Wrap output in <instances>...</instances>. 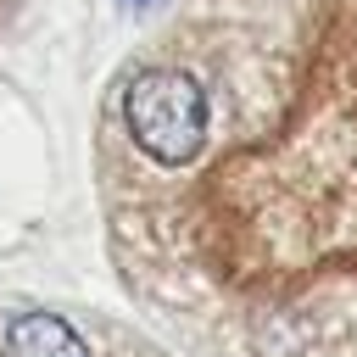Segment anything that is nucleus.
I'll return each mask as SVG.
<instances>
[{
    "instance_id": "f257e3e1",
    "label": "nucleus",
    "mask_w": 357,
    "mask_h": 357,
    "mask_svg": "<svg viewBox=\"0 0 357 357\" xmlns=\"http://www.w3.org/2000/svg\"><path fill=\"white\" fill-rule=\"evenodd\" d=\"M123 123L151 162L184 167L206 145V89L184 67H145L123 89Z\"/></svg>"
},
{
    "instance_id": "f03ea898",
    "label": "nucleus",
    "mask_w": 357,
    "mask_h": 357,
    "mask_svg": "<svg viewBox=\"0 0 357 357\" xmlns=\"http://www.w3.org/2000/svg\"><path fill=\"white\" fill-rule=\"evenodd\" d=\"M6 351L11 357H89L84 335L67 318H56V312H22V318H11Z\"/></svg>"
}]
</instances>
